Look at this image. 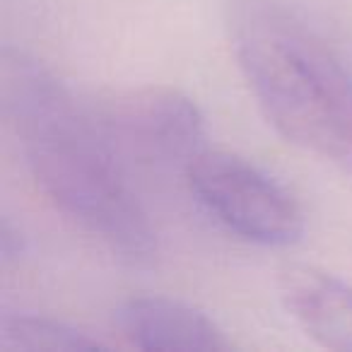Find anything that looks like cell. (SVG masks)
Here are the masks:
<instances>
[{
  "mask_svg": "<svg viewBox=\"0 0 352 352\" xmlns=\"http://www.w3.org/2000/svg\"><path fill=\"white\" fill-rule=\"evenodd\" d=\"M186 176L201 206L241 239L289 246L302 236L304 215L292 193L251 162L203 150Z\"/></svg>",
  "mask_w": 352,
  "mask_h": 352,
  "instance_id": "cell-3",
  "label": "cell"
},
{
  "mask_svg": "<svg viewBox=\"0 0 352 352\" xmlns=\"http://www.w3.org/2000/svg\"><path fill=\"white\" fill-rule=\"evenodd\" d=\"M116 323L140 350L220 352L230 347L225 333L206 314L166 297L128 299L116 311Z\"/></svg>",
  "mask_w": 352,
  "mask_h": 352,
  "instance_id": "cell-5",
  "label": "cell"
},
{
  "mask_svg": "<svg viewBox=\"0 0 352 352\" xmlns=\"http://www.w3.org/2000/svg\"><path fill=\"white\" fill-rule=\"evenodd\" d=\"M0 107L44 196L121 258H150L155 230L97 113L17 49L0 56Z\"/></svg>",
  "mask_w": 352,
  "mask_h": 352,
  "instance_id": "cell-1",
  "label": "cell"
},
{
  "mask_svg": "<svg viewBox=\"0 0 352 352\" xmlns=\"http://www.w3.org/2000/svg\"><path fill=\"white\" fill-rule=\"evenodd\" d=\"M283 297L302 328L328 350L352 352V287L314 268L283 275Z\"/></svg>",
  "mask_w": 352,
  "mask_h": 352,
  "instance_id": "cell-6",
  "label": "cell"
},
{
  "mask_svg": "<svg viewBox=\"0 0 352 352\" xmlns=\"http://www.w3.org/2000/svg\"><path fill=\"white\" fill-rule=\"evenodd\" d=\"M102 347L97 338L56 318L25 314H3L0 318L3 352H85Z\"/></svg>",
  "mask_w": 352,
  "mask_h": 352,
  "instance_id": "cell-7",
  "label": "cell"
},
{
  "mask_svg": "<svg viewBox=\"0 0 352 352\" xmlns=\"http://www.w3.org/2000/svg\"><path fill=\"white\" fill-rule=\"evenodd\" d=\"M234 54L265 118L292 145L352 171V70L275 0H241Z\"/></svg>",
  "mask_w": 352,
  "mask_h": 352,
  "instance_id": "cell-2",
  "label": "cell"
},
{
  "mask_svg": "<svg viewBox=\"0 0 352 352\" xmlns=\"http://www.w3.org/2000/svg\"><path fill=\"white\" fill-rule=\"evenodd\" d=\"M94 113L121 160L147 169H188L203 152V116L176 89H128L107 99Z\"/></svg>",
  "mask_w": 352,
  "mask_h": 352,
  "instance_id": "cell-4",
  "label": "cell"
}]
</instances>
